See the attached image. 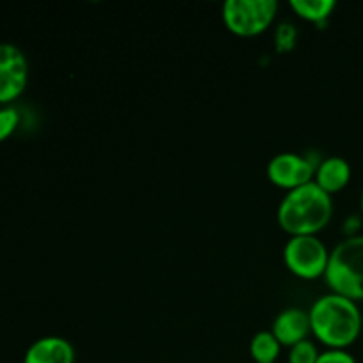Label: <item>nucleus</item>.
Returning <instances> with one entry per match:
<instances>
[{"instance_id":"1","label":"nucleus","mask_w":363,"mask_h":363,"mask_svg":"<svg viewBox=\"0 0 363 363\" xmlns=\"http://www.w3.org/2000/svg\"><path fill=\"white\" fill-rule=\"evenodd\" d=\"M311 330L330 350H346L362 332V314L357 301L340 294H325L312 305Z\"/></svg>"},{"instance_id":"12","label":"nucleus","mask_w":363,"mask_h":363,"mask_svg":"<svg viewBox=\"0 0 363 363\" xmlns=\"http://www.w3.org/2000/svg\"><path fill=\"white\" fill-rule=\"evenodd\" d=\"M291 7L303 20L321 23L335 9V2L333 0H291Z\"/></svg>"},{"instance_id":"3","label":"nucleus","mask_w":363,"mask_h":363,"mask_svg":"<svg viewBox=\"0 0 363 363\" xmlns=\"http://www.w3.org/2000/svg\"><path fill=\"white\" fill-rule=\"evenodd\" d=\"M325 280L335 294L363 300V236H350L330 252Z\"/></svg>"},{"instance_id":"4","label":"nucleus","mask_w":363,"mask_h":363,"mask_svg":"<svg viewBox=\"0 0 363 363\" xmlns=\"http://www.w3.org/2000/svg\"><path fill=\"white\" fill-rule=\"evenodd\" d=\"M277 9L279 4L275 0H227L223 4V21L230 32L250 38L272 25Z\"/></svg>"},{"instance_id":"6","label":"nucleus","mask_w":363,"mask_h":363,"mask_svg":"<svg viewBox=\"0 0 363 363\" xmlns=\"http://www.w3.org/2000/svg\"><path fill=\"white\" fill-rule=\"evenodd\" d=\"M27 82L28 62L25 53L13 43H0V105L20 98Z\"/></svg>"},{"instance_id":"15","label":"nucleus","mask_w":363,"mask_h":363,"mask_svg":"<svg viewBox=\"0 0 363 363\" xmlns=\"http://www.w3.org/2000/svg\"><path fill=\"white\" fill-rule=\"evenodd\" d=\"M18 124H20V113L16 108H11V106L0 108V142L9 138L16 131Z\"/></svg>"},{"instance_id":"7","label":"nucleus","mask_w":363,"mask_h":363,"mask_svg":"<svg viewBox=\"0 0 363 363\" xmlns=\"http://www.w3.org/2000/svg\"><path fill=\"white\" fill-rule=\"evenodd\" d=\"M318 167L308 158L294 152H280L268 163V177L273 184L286 190H294L311 183Z\"/></svg>"},{"instance_id":"16","label":"nucleus","mask_w":363,"mask_h":363,"mask_svg":"<svg viewBox=\"0 0 363 363\" xmlns=\"http://www.w3.org/2000/svg\"><path fill=\"white\" fill-rule=\"evenodd\" d=\"M318 363H357V360L346 350H328L319 353Z\"/></svg>"},{"instance_id":"13","label":"nucleus","mask_w":363,"mask_h":363,"mask_svg":"<svg viewBox=\"0 0 363 363\" xmlns=\"http://www.w3.org/2000/svg\"><path fill=\"white\" fill-rule=\"evenodd\" d=\"M318 350L308 339L294 344L289 351V363H318Z\"/></svg>"},{"instance_id":"8","label":"nucleus","mask_w":363,"mask_h":363,"mask_svg":"<svg viewBox=\"0 0 363 363\" xmlns=\"http://www.w3.org/2000/svg\"><path fill=\"white\" fill-rule=\"evenodd\" d=\"M311 315L301 308H287L277 315L272 333L282 346L293 347L294 344L307 340L311 333Z\"/></svg>"},{"instance_id":"2","label":"nucleus","mask_w":363,"mask_h":363,"mask_svg":"<svg viewBox=\"0 0 363 363\" xmlns=\"http://www.w3.org/2000/svg\"><path fill=\"white\" fill-rule=\"evenodd\" d=\"M333 213V202L315 181L300 188L287 191L280 202L279 218L280 227L291 236H315L328 225Z\"/></svg>"},{"instance_id":"5","label":"nucleus","mask_w":363,"mask_h":363,"mask_svg":"<svg viewBox=\"0 0 363 363\" xmlns=\"http://www.w3.org/2000/svg\"><path fill=\"white\" fill-rule=\"evenodd\" d=\"M330 252L318 236H293L284 248V261L300 279L314 280L325 277Z\"/></svg>"},{"instance_id":"9","label":"nucleus","mask_w":363,"mask_h":363,"mask_svg":"<svg viewBox=\"0 0 363 363\" xmlns=\"http://www.w3.org/2000/svg\"><path fill=\"white\" fill-rule=\"evenodd\" d=\"M23 363H74V347L62 337H43L28 347Z\"/></svg>"},{"instance_id":"17","label":"nucleus","mask_w":363,"mask_h":363,"mask_svg":"<svg viewBox=\"0 0 363 363\" xmlns=\"http://www.w3.org/2000/svg\"><path fill=\"white\" fill-rule=\"evenodd\" d=\"M362 211H363V194H362Z\"/></svg>"},{"instance_id":"11","label":"nucleus","mask_w":363,"mask_h":363,"mask_svg":"<svg viewBox=\"0 0 363 363\" xmlns=\"http://www.w3.org/2000/svg\"><path fill=\"white\" fill-rule=\"evenodd\" d=\"M282 344L272 332H259L250 342V354L257 363H275Z\"/></svg>"},{"instance_id":"10","label":"nucleus","mask_w":363,"mask_h":363,"mask_svg":"<svg viewBox=\"0 0 363 363\" xmlns=\"http://www.w3.org/2000/svg\"><path fill=\"white\" fill-rule=\"evenodd\" d=\"M350 179L351 167L340 156H330V158L323 160L315 169V183L330 195L346 188Z\"/></svg>"},{"instance_id":"14","label":"nucleus","mask_w":363,"mask_h":363,"mask_svg":"<svg viewBox=\"0 0 363 363\" xmlns=\"http://www.w3.org/2000/svg\"><path fill=\"white\" fill-rule=\"evenodd\" d=\"M296 38H298V32L293 23H289V21L280 23L275 32L277 52H289V50H293L294 45H296Z\"/></svg>"}]
</instances>
